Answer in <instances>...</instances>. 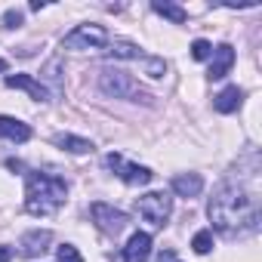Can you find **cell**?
<instances>
[{
    "mask_svg": "<svg viewBox=\"0 0 262 262\" xmlns=\"http://www.w3.org/2000/svg\"><path fill=\"white\" fill-rule=\"evenodd\" d=\"M22 22H25V13H22V10H7V13H4V28H7V31L22 28Z\"/></svg>",
    "mask_w": 262,
    "mask_h": 262,
    "instance_id": "22",
    "label": "cell"
},
{
    "mask_svg": "<svg viewBox=\"0 0 262 262\" xmlns=\"http://www.w3.org/2000/svg\"><path fill=\"white\" fill-rule=\"evenodd\" d=\"M68 198V185L50 173H28L25 182V210L31 216H53Z\"/></svg>",
    "mask_w": 262,
    "mask_h": 262,
    "instance_id": "2",
    "label": "cell"
},
{
    "mask_svg": "<svg viewBox=\"0 0 262 262\" xmlns=\"http://www.w3.org/2000/svg\"><path fill=\"white\" fill-rule=\"evenodd\" d=\"M0 136L10 139V142H28L31 139V126L22 123L19 117H7V114H0Z\"/></svg>",
    "mask_w": 262,
    "mask_h": 262,
    "instance_id": "12",
    "label": "cell"
},
{
    "mask_svg": "<svg viewBox=\"0 0 262 262\" xmlns=\"http://www.w3.org/2000/svg\"><path fill=\"white\" fill-rule=\"evenodd\" d=\"M43 7H47V4H43V0H34V4H31V13H40Z\"/></svg>",
    "mask_w": 262,
    "mask_h": 262,
    "instance_id": "25",
    "label": "cell"
},
{
    "mask_svg": "<svg viewBox=\"0 0 262 262\" xmlns=\"http://www.w3.org/2000/svg\"><path fill=\"white\" fill-rule=\"evenodd\" d=\"M102 47H108V31L96 22L77 25L62 37V50H102Z\"/></svg>",
    "mask_w": 262,
    "mask_h": 262,
    "instance_id": "4",
    "label": "cell"
},
{
    "mask_svg": "<svg viewBox=\"0 0 262 262\" xmlns=\"http://www.w3.org/2000/svg\"><path fill=\"white\" fill-rule=\"evenodd\" d=\"M151 10L158 13V16H164V19H170L173 25H182L185 19H188V13L179 7V4H170V0H155L151 4Z\"/></svg>",
    "mask_w": 262,
    "mask_h": 262,
    "instance_id": "18",
    "label": "cell"
},
{
    "mask_svg": "<svg viewBox=\"0 0 262 262\" xmlns=\"http://www.w3.org/2000/svg\"><path fill=\"white\" fill-rule=\"evenodd\" d=\"M0 71H7V62H4V59H0Z\"/></svg>",
    "mask_w": 262,
    "mask_h": 262,
    "instance_id": "26",
    "label": "cell"
},
{
    "mask_svg": "<svg viewBox=\"0 0 262 262\" xmlns=\"http://www.w3.org/2000/svg\"><path fill=\"white\" fill-rule=\"evenodd\" d=\"M207 216H210V222H213V228L219 234H225V237H244V234H253L259 228V201L244 185L225 182L210 198Z\"/></svg>",
    "mask_w": 262,
    "mask_h": 262,
    "instance_id": "1",
    "label": "cell"
},
{
    "mask_svg": "<svg viewBox=\"0 0 262 262\" xmlns=\"http://www.w3.org/2000/svg\"><path fill=\"white\" fill-rule=\"evenodd\" d=\"M13 259V250L10 247H0V262H10Z\"/></svg>",
    "mask_w": 262,
    "mask_h": 262,
    "instance_id": "24",
    "label": "cell"
},
{
    "mask_svg": "<svg viewBox=\"0 0 262 262\" xmlns=\"http://www.w3.org/2000/svg\"><path fill=\"white\" fill-rule=\"evenodd\" d=\"M148 256H151V234L148 231L129 234V241L123 247V262H148Z\"/></svg>",
    "mask_w": 262,
    "mask_h": 262,
    "instance_id": "8",
    "label": "cell"
},
{
    "mask_svg": "<svg viewBox=\"0 0 262 262\" xmlns=\"http://www.w3.org/2000/svg\"><path fill=\"white\" fill-rule=\"evenodd\" d=\"M7 86L10 90H25L31 99H37V102H50V93L43 90V83L40 80H34L31 74H7Z\"/></svg>",
    "mask_w": 262,
    "mask_h": 262,
    "instance_id": "11",
    "label": "cell"
},
{
    "mask_svg": "<svg viewBox=\"0 0 262 262\" xmlns=\"http://www.w3.org/2000/svg\"><path fill=\"white\" fill-rule=\"evenodd\" d=\"M210 56H213V43H210V40H194V43H191V59L207 62Z\"/></svg>",
    "mask_w": 262,
    "mask_h": 262,
    "instance_id": "21",
    "label": "cell"
},
{
    "mask_svg": "<svg viewBox=\"0 0 262 262\" xmlns=\"http://www.w3.org/2000/svg\"><path fill=\"white\" fill-rule=\"evenodd\" d=\"M231 65H234V50H231V43H219V47H213L207 77H210V80H219V77H225V74L231 71Z\"/></svg>",
    "mask_w": 262,
    "mask_h": 262,
    "instance_id": "9",
    "label": "cell"
},
{
    "mask_svg": "<svg viewBox=\"0 0 262 262\" xmlns=\"http://www.w3.org/2000/svg\"><path fill=\"white\" fill-rule=\"evenodd\" d=\"M142 68H145V74H148L151 80H161V77L167 74V62H164V59H158V56H145Z\"/></svg>",
    "mask_w": 262,
    "mask_h": 262,
    "instance_id": "19",
    "label": "cell"
},
{
    "mask_svg": "<svg viewBox=\"0 0 262 262\" xmlns=\"http://www.w3.org/2000/svg\"><path fill=\"white\" fill-rule=\"evenodd\" d=\"M111 59H126V62H145V53L136 47V43H129V40H111L108 50H105Z\"/></svg>",
    "mask_w": 262,
    "mask_h": 262,
    "instance_id": "15",
    "label": "cell"
},
{
    "mask_svg": "<svg viewBox=\"0 0 262 262\" xmlns=\"http://www.w3.org/2000/svg\"><path fill=\"white\" fill-rule=\"evenodd\" d=\"M53 142H56L59 148L71 151V155H90V151H93V142H90V139H80V136H71V133H56Z\"/></svg>",
    "mask_w": 262,
    "mask_h": 262,
    "instance_id": "17",
    "label": "cell"
},
{
    "mask_svg": "<svg viewBox=\"0 0 262 262\" xmlns=\"http://www.w3.org/2000/svg\"><path fill=\"white\" fill-rule=\"evenodd\" d=\"M241 102H244V90H241L237 83H231V86H225V90L213 99V108H216L219 114H231V111L241 108Z\"/></svg>",
    "mask_w": 262,
    "mask_h": 262,
    "instance_id": "13",
    "label": "cell"
},
{
    "mask_svg": "<svg viewBox=\"0 0 262 262\" xmlns=\"http://www.w3.org/2000/svg\"><path fill=\"white\" fill-rule=\"evenodd\" d=\"M59 71H62V59H50V62H47V68L40 71V74H43V80H47V83H43V90L50 93V99H59V96H62V74H59Z\"/></svg>",
    "mask_w": 262,
    "mask_h": 262,
    "instance_id": "16",
    "label": "cell"
},
{
    "mask_svg": "<svg viewBox=\"0 0 262 262\" xmlns=\"http://www.w3.org/2000/svg\"><path fill=\"white\" fill-rule=\"evenodd\" d=\"M56 256H59V262H83V256H80L77 247H71V244H62V247L56 250Z\"/></svg>",
    "mask_w": 262,
    "mask_h": 262,
    "instance_id": "23",
    "label": "cell"
},
{
    "mask_svg": "<svg viewBox=\"0 0 262 262\" xmlns=\"http://www.w3.org/2000/svg\"><path fill=\"white\" fill-rule=\"evenodd\" d=\"M201 188H204V176L201 173H179V176H173V191L179 198H198Z\"/></svg>",
    "mask_w": 262,
    "mask_h": 262,
    "instance_id": "14",
    "label": "cell"
},
{
    "mask_svg": "<svg viewBox=\"0 0 262 262\" xmlns=\"http://www.w3.org/2000/svg\"><path fill=\"white\" fill-rule=\"evenodd\" d=\"M50 241H53V234L43 228H34V231H28V234H22V241H19V253L25 256V259H34V256H40V253H47L50 250Z\"/></svg>",
    "mask_w": 262,
    "mask_h": 262,
    "instance_id": "10",
    "label": "cell"
},
{
    "mask_svg": "<svg viewBox=\"0 0 262 262\" xmlns=\"http://www.w3.org/2000/svg\"><path fill=\"white\" fill-rule=\"evenodd\" d=\"M90 216H93L96 228L105 231V234H120V231L129 225V216H126L123 210H114L111 204H102V201H96V204L90 207Z\"/></svg>",
    "mask_w": 262,
    "mask_h": 262,
    "instance_id": "6",
    "label": "cell"
},
{
    "mask_svg": "<svg viewBox=\"0 0 262 262\" xmlns=\"http://www.w3.org/2000/svg\"><path fill=\"white\" fill-rule=\"evenodd\" d=\"M105 167L108 170H114L126 185H148L151 179H155V173L148 170V167H139V164H126L120 155H108L105 158Z\"/></svg>",
    "mask_w": 262,
    "mask_h": 262,
    "instance_id": "7",
    "label": "cell"
},
{
    "mask_svg": "<svg viewBox=\"0 0 262 262\" xmlns=\"http://www.w3.org/2000/svg\"><path fill=\"white\" fill-rule=\"evenodd\" d=\"M191 250L201 253V256L210 253V250H213V231H210V228H201V231L191 237Z\"/></svg>",
    "mask_w": 262,
    "mask_h": 262,
    "instance_id": "20",
    "label": "cell"
},
{
    "mask_svg": "<svg viewBox=\"0 0 262 262\" xmlns=\"http://www.w3.org/2000/svg\"><path fill=\"white\" fill-rule=\"evenodd\" d=\"M99 86L105 96H114V99H126V102H142V105H155V96H148L133 74H126L120 68H105L99 74Z\"/></svg>",
    "mask_w": 262,
    "mask_h": 262,
    "instance_id": "3",
    "label": "cell"
},
{
    "mask_svg": "<svg viewBox=\"0 0 262 262\" xmlns=\"http://www.w3.org/2000/svg\"><path fill=\"white\" fill-rule=\"evenodd\" d=\"M170 213H173V198H167L164 191H148L139 198V216L151 222L155 228H164Z\"/></svg>",
    "mask_w": 262,
    "mask_h": 262,
    "instance_id": "5",
    "label": "cell"
}]
</instances>
